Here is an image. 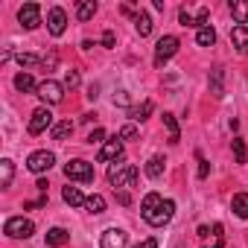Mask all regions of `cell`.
<instances>
[{
	"mask_svg": "<svg viewBox=\"0 0 248 248\" xmlns=\"http://www.w3.org/2000/svg\"><path fill=\"white\" fill-rule=\"evenodd\" d=\"M140 213L152 228H164L172 216H175V202L172 199H161L158 193H149L140 202Z\"/></svg>",
	"mask_w": 248,
	"mask_h": 248,
	"instance_id": "1",
	"label": "cell"
},
{
	"mask_svg": "<svg viewBox=\"0 0 248 248\" xmlns=\"http://www.w3.org/2000/svg\"><path fill=\"white\" fill-rule=\"evenodd\" d=\"M135 181H138V167L135 164L117 161V164L108 167V184L111 187H135Z\"/></svg>",
	"mask_w": 248,
	"mask_h": 248,
	"instance_id": "2",
	"label": "cell"
},
{
	"mask_svg": "<svg viewBox=\"0 0 248 248\" xmlns=\"http://www.w3.org/2000/svg\"><path fill=\"white\" fill-rule=\"evenodd\" d=\"M64 175H67L70 181H82V184H91V181H93V167H91L88 161L76 158V161L64 164Z\"/></svg>",
	"mask_w": 248,
	"mask_h": 248,
	"instance_id": "3",
	"label": "cell"
},
{
	"mask_svg": "<svg viewBox=\"0 0 248 248\" xmlns=\"http://www.w3.org/2000/svg\"><path fill=\"white\" fill-rule=\"evenodd\" d=\"M175 53H178V38H175V35H164V38L155 44V67H164Z\"/></svg>",
	"mask_w": 248,
	"mask_h": 248,
	"instance_id": "4",
	"label": "cell"
},
{
	"mask_svg": "<svg viewBox=\"0 0 248 248\" xmlns=\"http://www.w3.org/2000/svg\"><path fill=\"white\" fill-rule=\"evenodd\" d=\"M12 239H30L32 233H35V225H32V219H24V216H12L9 222H6V228H3Z\"/></svg>",
	"mask_w": 248,
	"mask_h": 248,
	"instance_id": "5",
	"label": "cell"
},
{
	"mask_svg": "<svg viewBox=\"0 0 248 248\" xmlns=\"http://www.w3.org/2000/svg\"><path fill=\"white\" fill-rule=\"evenodd\" d=\"M47 105H59L62 99H64V85H59L56 79H44L41 85H38V91H35Z\"/></svg>",
	"mask_w": 248,
	"mask_h": 248,
	"instance_id": "6",
	"label": "cell"
},
{
	"mask_svg": "<svg viewBox=\"0 0 248 248\" xmlns=\"http://www.w3.org/2000/svg\"><path fill=\"white\" fill-rule=\"evenodd\" d=\"M50 126H53V114H50V108H47V105H41V108H35V111H32L27 132H30V135H41V132H47Z\"/></svg>",
	"mask_w": 248,
	"mask_h": 248,
	"instance_id": "7",
	"label": "cell"
},
{
	"mask_svg": "<svg viewBox=\"0 0 248 248\" xmlns=\"http://www.w3.org/2000/svg\"><path fill=\"white\" fill-rule=\"evenodd\" d=\"M56 164V155L53 152H47V149H38V152H32L30 155V161H27V167H30V172H47L50 167Z\"/></svg>",
	"mask_w": 248,
	"mask_h": 248,
	"instance_id": "8",
	"label": "cell"
},
{
	"mask_svg": "<svg viewBox=\"0 0 248 248\" xmlns=\"http://www.w3.org/2000/svg\"><path fill=\"white\" fill-rule=\"evenodd\" d=\"M18 21H21L24 30H35L41 24V6L38 3H24L21 12H18Z\"/></svg>",
	"mask_w": 248,
	"mask_h": 248,
	"instance_id": "9",
	"label": "cell"
},
{
	"mask_svg": "<svg viewBox=\"0 0 248 248\" xmlns=\"http://www.w3.org/2000/svg\"><path fill=\"white\" fill-rule=\"evenodd\" d=\"M126 239H129V233L123 228H108V231H102L99 245L102 248H126Z\"/></svg>",
	"mask_w": 248,
	"mask_h": 248,
	"instance_id": "10",
	"label": "cell"
},
{
	"mask_svg": "<svg viewBox=\"0 0 248 248\" xmlns=\"http://www.w3.org/2000/svg\"><path fill=\"white\" fill-rule=\"evenodd\" d=\"M47 30H50V35H62V32L67 30V12H64L62 6H53V9H50V15H47Z\"/></svg>",
	"mask_w": 248,
	"mask_h": 248,
	"instance_id": "11",
	"label": "cell"
},
{
	"mask_svg": "<svg viewBox=\"0 0 248 248\" xmlns=\"http://www.w3.org/2000/svg\"><path fill=\"white\" fill-rule=\"evenodd\" d=\"M96 158H99L102 164H105V161H114V164H117V161L123 158V140H120V138H111V140H105Z\"/></svg>",
	"mask_w": 248,
	"mask_h": 248,
	"instance_id": "12",
	"label": "cell"
},
{
	"mask_svg": "<svg viewBox=\"0 0 248 248\" xmlns=\"http://www.w3.org/2000/svg\"><path fill=\"white\" fill-rule=\"evenodd\" d=\"M231 41H233V47H236L239 53L248 56V27H239V24H236V27L231 30Z\"/></svg>",
	"mask_w": 248,
	"mask_h": 248,
	"instance_id": "13",
	"label": "cell"
},
{
	"mask_svg": "<svg viewBox=\"0 0 248 248\" xmlns=\"http://www.w3.org/2000/svg\"><path fill=\"white\" fill-rule=\"evenodd\" d=\"M62 199H64L70 207H82V204L88 202V199L82 196V190H79V187H64V190H62Z\"/></svg>",
	"mask_w": 248,
	"mask_h": 248,
	"instance_id": "14",
	"label": "cell"
},
{
	"mask_svg": "<svg viewBox=\"0 0 248 248\" xmlns=\"http://www.w3.org/2000/svg\"><path fill=\"white\" fill-rule=\"evenodd\" d=\"M67 239H70V233H67L64 228H50V231H47V245H50V248H62Z\"/></svg>",
	"mask_w": 248,
	"mask_h": 248,
	"instance_id": "15",
	"label": "cell"
},
{
	"mask_svg": "<svg viewBox=\"0 0 248 248\" xmlns=\"http://www.w3.org/2000/svg\"><path fill=\"white\" fill-rule=\"evenodd\" d=\"M231 210L239 216V219H248V193H236L231 199Z\"/></svg>",
	"mask_w": 248,
	"mask_h": 248,
	"instance_id": "16",
	"label": "cell"
},
{
	"mask_svg": "<svg viewBox=\"0 0 248 248\" xmlns=\"http://www.w3.org/2000/svg\"><path fill=\"white\" fill-rule=\"evenodd\" d=\"M222 79H225V70H222V67H213V70H210V93H213V96H225Z\"/></svg>",
	"mask_w": 248,
	"mask_h": 248,
	"instance_id": "17",
	"label": "cell"
},
{
	"mask_svg": "<svg viewBox=\"0 0 248 248\" xmlns=\"http://www.w3.org/2000/svg\"><path fill=\"white\" fill-rule=\"evenodd\" d=\"M15 88H18L21 93H32V91H38L32 73H18V76H15Z\"/></svg>",
	"mask_w": 248,
	"mask_h": 248,
	"instance_id": "18",
	"label": "cell"
},
{
	"mask_svg": "<svg viewBox=\"0 0 248 248\" xmlns=\"http://www.w3.org/2000/svg\"><path fill=\"white\" fill-rule=\"evenodd\" d=\"M164 167H167V161H164L161 155H152V158L146 161V175H149V178H161V175H164Z\"/></svg>",
	"mask_w": 248,
	"mask_h": 248,
	"instance_id": "19",
	"label": "cell"
},
{
	"mask_svg": "<svg viewBox=\"0 0 248 248\" xmlns=\"http://www.w3.org/2000/svg\"><path fill=\"white\" fill-rule=\"evenodd\" d=\"M12 175H15V164L9 158H3V161H0V187H3V190L12 184Z\"/></svg>",
	"mask_w": 248,
	"mask_h": 248,
	"instance_id": "20",
	"label": "cell"
},
{
	"mask_svg": "<svg viewBox=\"0 0 248 248\" xmlns=\"http://www.w3.org/2000/svg\"><path fill=\"white\" fill-rule=\"evenodd\" d=\"M231 15H233V21H236L239 27H245V21H248V3L233 0V3H231Z\"/></svg>",
	"mask_w": 248,
	"mask_h": 248,
	"instance_id": "21",
	"label": "cell"
},
{
	"mask_svg": "<svg viewBox=\"0 0 248 248\" xmlns=\"http://www.w3.org/2000/svg\"><path fill=\"white\" fill-rule=\"evenodd\" d=\"M96 15V3H93V0H82V3L76 6V18L79 21H91Z\"/></svg>",
	"mask_w": 248,
	"mask_h": 248,
	"instance_id": "22",
	"label": "cell"
},
{
	"mask_svg": "<svg viewBox=\"0 0 248 248\" xmlns=\"http://www.w3.org/2000/svg\"><path fill=\"white\" fill-rule=\"evenodd\" d=\"M73 135V123L70 120H62V123H56V126H53V138L56 140H67Z\"/></svg>",
	"mask_w": 248,
	"mask_h": 248,
	"instance_id": "23",
	"label": "cell"
},
{
	"mask_svg": "<svg viewBox=\"0 0 248 248\" xmlns=\"http://www.w3.org/2000/svg\"><path fill=\"white\" fill-rule=\"evenodd\" d=\"M164 126H167V132H170V143H178V140H181V129H178V123H175L172 114H164Z\"/></svg>",
	"mask_w": 248,
	"mask_h": 248,
	"instance_id": "24",
	"label": "cell"
},
{
	"mask_svg": "<svg viewBox=\"0 0 248 248\" xmlns=\"http://www.w3.org/2000/svg\"><path fill=\"white\" fill-rule=\"evenodd\" d=\"M135 30H138V35L143 38V35H149L152 32V18L146 15V12H140L138 18H135Z\"/></svg>",
	"mask_w": 248,
	"mask_h": 248,
	"instance_id": "25",
	"label": "cell"
},
{
	"mask_svg": "<svg viewBox=\"0 0 248 248\" xmlns=\"http://www.w3.org/2000/svg\"><path fill=\"white\" fill-rule=\"evenodd\" d=\"M196 44H199V47H213V44H216V32H213L210 27L199 30V32H196Z\"/></svg>",
	"mask_w": 248,
	"mask_h": 248,
	"instance_id": "26",
	"label": "cell"
},
{
	"mask_svg": "<svg viewBox=\"0 0 248 248\" xmlns=\"http://www.w3.org/2000/svg\"><path fill=\"white\" fill-rule=\"evenodd\" d=\"M85 207H88L91 213H102V210H105V199H102L99 193H93V196H88V202H85Z\"/></svg>",
	"mask_w": 248,
	"mask_h": 248,
	"instance_id": "27",
	"label": "cell"
},
{
	"mask_svg": "<svg viewBox=\"0 0 248 248\" xmlns=\"http://www.w3.org/2000/svg\"><path fill=\"white\" fill-rule=\"evenodd\" d=\"M117 138H120V140H135V138H138V126H135V123H126V126L120 129Z\"/></svg>",
	"mask_w": 248,
	"mask_h": 248,
	"instance_id": "28",
	"label": "cell"
},
{
	"mask_svg": "<svg viewBox=\"0 0 248 248\" xmlns=\"http://www.w3.org/2000/svg\"><path fill=\"white\" fill-rule=\"evenodd\" d=\"M149 114H152V102L146 99V102H143L140 108H135V111H132V120H138V123H140V120H146Z\"/></svg>",
	"mask_w": 248,
	"mask_h": 248,
	"instance_id": "29",
	"label": "cell"
},
{
	"mask_svg": "<svg viewBox=\"0 0 248 248\" xmlns=\"http://www.w3.org/2000/svg\"><path fill=\"white\" fill-rule=\"evenodd\" d=\"M233 155H236V164H245V140L233 138Z\"/></svg>",
	"mask_w": 248,
	"mask_h": 248,
	"instance_id": "30",
	"label": "cell"
},
{
	"mask_svg": "<svg viewBox=\"0 0 248 248\" xmlns=\"http://www.w3.org/2000/svg\"><path fill=\"white\" fill-rule=\"evenodd\" d=\"M18 64H21V67H32V64H38V56H32V53H21V56H18Z\"/></svg>",
	"mask_w": 248,
	"mask_h": 248,
	"instance_id": "31",
	"label": "cell"
},
{
	"mask_svg": "<svg viewBox=\"0 0 248 248\" xmlns=\"http://www.w3.org/2000/svg\"><path fill=\"white\" fill-rule=\"evenodd\" d=\"M204 248H222V225H219V222L213 225V242L204 245Z\"/></svg>",
	"mask_w": 248,
	"mask_h": 248,
	"instance_id": "32",
	"label": "cell"
},
{
	"mask_svg": "<svg viewBox=\"0 0 248 248\" xmlns=\"http://www.w3.org/2000/svg\"><path fill=\"white\" fill-rule=\"evenodd\" d=\"M178 21H181L184 27H196V18H193L187 9H178Z\"/></svg>",
	"mask_w": 248,
	"mask_h": 248,
	"instance_id": "33",
	"label": "cell"
},
{
	"mask_svg": "<svg viewBox=\"0 0 248 248\" xmlns=\"http://www.w3.org/2000/svg\"><path fill=\"white\" fill-rule=\"evenodd\" d=\"M114 44H117V35H114L111 30H105V32H102V47H108V50H111Z\"/></svg>",
	"mask_w": 248,
	"mask_h": 248,
	"instance_id": "34",
	"label": "cell"
},
{
	"mask_svg": "<svg viewBox=\"0 0 248 248\" xmlns=\"http://www.w3.org/2000/svg\"><path fill=\"white\" fill-rule=\"evenodd\" d=\"M64 85H67V88H76V85H79V70H67Z\"/></svg>",
	"mask_w": 248,
	"mask_h": 248,
	"instance_id": "35",
	"label": "cell"
},
{
	"mask_svg": "<svg viewBox=\"0 0 248 248\" xmlns=\"http://www.w3.org/2000/svg\"><path fill=\"white\" fill-rule=\"evenodd\" d=\"M102 140H105V132H102V129H93V132L88 135V143H102Z\"/></svg>",
	"mask_w": 248,
	"mask_h": 248,
	"instance_id": "36",
	"label": "cell"
},
{
	"mask_svg": "<svg viewBox=\"0 0 248 248\" xmlns=\"http://www.w3.org/2000/svg\"><path fill=\"white\" fill-rule=\"evenodd\" d=\"M135 248H158V239L155 236H149V239H143L140 245H135Z\"/></svg>",
	"mask_w": 248,
	"mask_h": 248,
	"instance_id": "37",
	"label": "cell"
},
{
	"mask_svg": "<svg viewBox=\"0 0 248 248\" xmlns=\"http://www.w3.org/2000/svg\"><path fill=\"white\" fill-rule=\"evenodd\" d=\"M207 172H210V164L202 161V164H199V178H207Z\"/></svg>",
	"mask_w": 248,
	"mask_h": 248,
	"instance_id": "38",
	"label": "cell"
},
{
	"mask_svg": "<svg viewBox=\"0 0 248 248\" xmlns=\"http://www.w3.org/2000/svg\"><path fill=\"white\" fill-rule=\"evenodd\" d=\"M114 102H120V105H129V93H126V91H120V93L114 96Z\"/></svg>",
	"mask_w": 248,
	"mask_h": 248,
	"instance_id": "39",
	"label": "cell"
},
{
	"mask_svg": "<svg viewBox=\"0 0 248 248\" xmlns=\"http://www.w3.org/2000/svg\"><path fill=\"white\" fill-rule=\"evenodd\" d=\"M117 202H120V204H129L132 199H129V193H120V196H117Z\"/></svg>",
	"mask_w": 248,
	"mask_h": 248,
	"instance_id": "40",
	"label": "cell"
}]
</instances>
